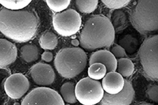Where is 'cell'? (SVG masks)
Here are the masks:
<instances>
[{"instance_id":"25","label":"cell","mask_w":158,"mask_h":105,"mask_svg":"<svg viewBox=\"0 0 158 105\" xmlns=\"http://www.w3.org/2000/svg\"><path fill=\"white\" fill-rule=\"evenodd\" d=\"M104 6L110 9L120 10L128 6L131 2L130 0H104L102 1Z\"/></svg>"},{"instance_id":"15","label":"cell","mask_w":158,"mask_h":105,"mask_svg":"<svg viewBox=\"0 0 158 105\" xmlns=\"http://www.w3.org/2000/svg\"><path fill=\"white\" fill-rule=\"evenodd\" d=\"M110 22L115 32L124 30L129 25L128 16L124 11L120 10H117L112 13Z\"/></svg>"},{"instance_id":"9","label":"cell","mask_w":158,"mask_h":105,"mask_svg":"<svg viewBox=\"0 0 158 105\" xmlns=\"http://www.w3.org/2000/svg\"><path fill=\"white\" fill-rule=\"evenodd\" d=\"M27 77L21 73L10 76L4 83V91L7 96L12 99H19L23 97L30 88Z\"/></svg>"},{"instance_id":"24","label":"cell","mask_w":158,"mask_h":105,"mask_svg":"<svg viewBox=\"0 0 158 105\" xmlns=\"http://www.w3.org/2000/svg\"><path fill=\"white\" fill-rule=\"evenodd\" d=\"M45 2L51 10L56 13L62 12L65 10L70 6V0H47Z\"/></svg>"},{"instance_id":"5","label":"cell","mask_w":158,"mask_h":105,"mask_svg":"<svg viewBox=\"0 0 158 105\" xmlns=\"http://www.w3.org/2000/svg\"><path fill=\"white\" fill-rule=\"evenodd\" d=\"M139 56L145 76L152 81L158 79V36L147 38L140 46Z\"/></svg>"},{"instance_id":"13","label":"cell","mask_w":158,"mask_h":105,"mask_svg":"<svg viewBox=\"0 0 158 105\" xmlns=\"http://www.w3.org/2000/svg\"><path fill=\"white\" fill-rule=\"evenodd\" d=\"M18 48L7 39L0 38V68L6 67L16 61Z\"/></svg>"},{"instance_id":"29","label":"cell","mask_w":158,"mask_h":105,"mask_svg":"<svg viewBox=\"0 0 158 105\" xmlns=\"http://www.w3.org/2000/svg\"><path fill=\"white\" fill-rule=\"evenodd\" d=\"M79 43L80 42H79L77 40H76V39H74V40H73L72 41V44L74 46H77V45H79Z\"/></svg>"},{"instance_id":"2","label":"cell","mask_w":158,"mask_h":105,"mask_svg":"<svg viewBox=\"0 0 158 105\" xmlns=\"http://www.w3.org/2000/svg\"><path fill=\"white\" fill-rule=\"evenodd\" d=\"M115 30L106 16L98 15L90 18L83 25L79 42L85 50L108 48L114 43Z\"/></svg>"},{"instance_id":"14","label":"cell","mask_w":158,"mask_h":105,"mask_svg":"<svg viewBox=\"0 0 158 105\" xmlns=\"http://www.w3.org/2000/svg\"><path fill=\"white\" fill-rule=\"evenodd\" d=\"M97 63L104 65L106 67L107 73L117 70V59L111 52L106 50H98L92 54L89 59V65Z\"/></svg>"},{"instance_id":"28","label":"cell","mask_w":158,"mask_h":105,"mask_svg":"<svg viewBox=\"0 0 158 105\" xmlns=\"http://www.w3.org/2000/svg\"><path fill=\"white\" fill-rule=\"evenodd\" d=\"M41 59L43 61H44L45 62L50 63L53 59V55L51 52L46 51L42 54Z\"/></svg>"},{"instance_id":"27","label":"cell","mask_w":158,"mask_h":105,"mask_svg":"<svg viewBox=\"0 0 158 105\" xmlns=\"http://www.w3.org/2000/svg\"><path fill=\"white\" fill-rule=\"evenodd\" d=\"M111 51V53L113 54L116 59L127 58V55L126 51L120 45H116L115 46L113 47Z\"/></svg>"},{"instance_id":"1","label":"cell","mask_w":158,"mask_h":105,"mask_svg":"<svg viewBox=\"0 0 158 105\" xmlns=\"http://www.w3.org/2000/svg\"><path fill=\"white\" fill-rule=\"evenodd\" d=\"M39 26V16L30 9L11 11L0 10V32L18 43H25L34 38Z\"/></svg>"},{"instance_id":"3","label":"cell","mask_w":158,"mask_h":105,"mask_svg":"<svg viewBox=\"0 0 158 105\" xmlns=\"http://www.w3.org/2000/svg\"><path fill=\"white\" fill-rule=\"evenodd\" d=\"M131 24L142 35H147L158 30V0H140L131 10Z\"/></svg>"},{"instance_id":"26","label":"cell","mask_w":158,"mask_h":105,"mask_svg":"<svg viewBox=\"0 0 158 105\" xmlns=\"http://www.w3.org/2000/svg\"><path fill=\"white\" fill-rule=\"evenodd\" d=\"M158 87L156 85L150 86L147 91V94L150 99L152 102L158 103Z\"/></svg>"},{"instance_id":"22","label":"cell","mask_w":158,"mask_h":105,"mask_svg":"<svg viewBox=\"0 0 158 105\" xmlns=\"http://www.w3.org/2000/svg\"><path fill=\"white\" fill-rule=\"evenodd\" d=\"M32 2L31 0H0V4L11 11H19L27 7Z\"/></svg>"},{"instance_id":"18","label":"cell","mask_w":158,"mask_h":105,"mask_svg":"<svg viewBox=\"0 0 158 105\" xmlns=\"http://www.w3.org/2000/svg\"><path fill=\"white\" fill-rule=\"evenodd\" d=\"M120 46L124 49L126 53L133 54L136 52L139 47V42L137 38L130 34L124 36L118 41Z\"/></svg>"},{"instance_id":"20","label":"cell","mask_w":158,"mask_h":105,"mask_svg":"<svg viewBox=\"0 0 158 105\" xmlns=\"http://www.w3.org/2000/svg\"><path fill=\"white\" fill-rule=\"evenodd\" d=\"M117 73L123 77H129L132 75L135 66L132 62L127 58L118 59L117 61Z\"/></svg>"},{"instance_id":"31","label":"cell","mask_w":158,"mask_h":105,"mask_svg":"<svg viewBox=\"0 0 158 105\" xmlns=\"http://www.w3.org/2000/svg\"><path fill=\"white\" fill-rule=\"evenodd\" d=\"M2 94H1V93L0 92V105H1V102H2Z\"/></svg>"},{"instance_id":"7","label":"cell","mask_w":158,"mask_h":105,"mask_svg":"<svg viewBox=\"0 0 158 105\" xmlns=\"http://www.w3.org/2000/svg\"><path fill=\"white\" fill-rule=\"evenodd\" d=\"M75 94L77 101L82 105H95L102 99L104 91L100 82L85 77L76 85Z\"/></svg>"},{"instance_id":"23","label":"cell","mask_w":158,"mask_h":105,"mask_svg":"<svg viewBox=\"0 0 158 105\" xmlns=\"http://www.w3.org/2000/svg\"><path fill=\"white\" fill-rule=\"evenodd\" d=\"M75 3L76 7L80 12L85 14H90L97 9L99 1L98 0H77Z\"/></svg>"},{"instance_id":"11","label":"cell","mask_w":158,"mask_h":105,"mask_svg":"<svg viewBox=\"0 0 158 105\" xmlns=\"http://www.w3.org/2000/svg\"><path fill=\"white\" fill-rule=\"evenodd\" d=\"M30 75L33 82L41 87L52 85L56 79V74L52 66L48 64L39 63L30 70Z\"/></svg>"},{"instance_id":"16","label":"cell","mask_w":158,"mask_h":105,"mask_svg":"<svg viewBox=\"0 0 158 105\" xmlns=\"http://www.w3.org/2000/svg\"><path fill=\"white\" fill-rule=\"evenodd\" d=\"M21 56L25 62L30 63L37 61L40 57V52L36 45L27 44L20 49Z\"/></svg>"},{"instance_id":"30","label":"cell","mask_w":158,"mask_h":105,"mask_svg":"<svg viewBox=\"0 0 158 105\" xmlns=\"http://www.w3.org/2000/svg\"><path fill=\"white\" fill-rule=\"evenodd\" d=\"M153 105V104H151V103H140L139 105Z\"/></svg>"},{"instance_id":"6","label":"cell","mask_w":158,"mask_h":105,"mask_svg":"<svg viewBox=\"0 0 158 105\" xmlns=\"http://www.w3.org/2000/svg\"><path fill=\"white\" fill-rule=\"evenodd\" d=\"M52 24L60 35L69 37L74 35L80 30L82 25V18L76 10L68 9L56 13L52 18Z\"/></svg>"},{"instance_id":"19","label":"cell","mask_w":158,"mask_h":105,"mask_svg":"<svg viewBox=\"0 0 158 105\" xmlns=\"http://www.w3.org/2000/svg\"><path fill=\"white\" fill-rule=\"evenodd\" d=\"M39 44L43 50H54L58 45V37L54 33L48 31L44 33L40 38Z\"/></svg>"},{"instance_id":"17","label":"cell","mask_w":158,"mask_h":105,"mask_svg":"<svg viewBox=\"0 0 158 105\" xmlns=\"http://www.w3.org/2000/svg\"><path fill=\"white\" fill-rule=\"evenodd\" d=\"M76 85L72 82L65 83L60 89L61 96L67 103L74 104L77 103L75 94Z\"/></svg>"},{"instance_id":"10","label":"cell","mask_w":158,"mask_h":105,"mask_svg":"<svg viewBox=\"0 0 158 105\" xmlns=\"http://www.w3.org/2000/svg\"><path fill=\"white\" fill-rule=\"evenodd\" d=\"M125 84L120 93L116 95H110L104 93L100 105H130L135 97V91L132 85L128 80L124 79Z\"/></svg>"},{"instance_id":"21","label":"cell","mask_w":158,"mask_h":105,"mask_svg":"<svg viewBox=\"0 0 158 105\" xmlns=\"http://www.w3.org/2000/svg\"><path fill=\"white\" fill-rule=\"evenodd\" d=\"M107 73V70L104 65L97 63L90 65L88 70L89 77L95 80L103 79Z\"/></svg>"},{"instance_id":"4","label":"cell","mask_w":158,"mask_h":105,"mask_svg":"<svg viewBox=\"0 0 158 105\" xmlns=\"http://www.w3.org/2000/svg\"><path fill=\"white\" fill-rule=\"evenodd\" d=\"M56 71L65 79H73L82 73L88 63L85 52L80 47L60 50L54 61Z\"/></svg>"},{"instance_id":"12","label":"cell","mask_w":158,"mask_h":105,"mask_svg":"<svg viewBox=\"0 0 158 105\" xmlns=\"http://www.w3.org/2000/svg\"><path fill=\"white\" fill-rule=\"evenodd\" d=\"M102 79V87L104 91L108 94H117L120 93L124 88V79L116 71L106 73Z\"/></svg>"},{"instance_id":"8","label":"cell","mask_w":158,"mask_h":105,"mask_svg":"<svg viewBox=\"0 0 158 105\" xmlns=\"http://www.w3.org/2000/svg\"><path fill=\"white\" fill-rule=\"evenodd\" d=\"M21 105H65L61 95L46 87L34 88L24 97Z\"/></svg>"}]
</instances>
